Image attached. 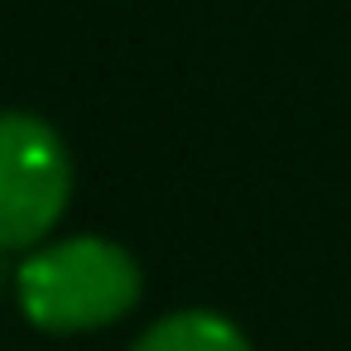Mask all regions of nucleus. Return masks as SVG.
Here are the masks:
<instances>
[{
    "label": "nucleus",
    "instance_id": "f257e3e1",
    "mask_svg": "<svg viewBox=\"0 0 351 351\" xmlns=\"http://www.w3.org/2000/svg\"><path fill=\"white\" fill-rule=\"evenodd\" d=\"M20 308L44 332H92L125 317L140 298V265L101 236L34 245L15 274Z\"/></svg>",
    "mask_w": 351,
    "mask_h": 351
},
{
    "label": "nucleus",
    "instance_id": "7ed1b4c3",
    "mask_svg": "<svg viewBox=\"0 0 351 351\" xmlns=\"http://www.w3.org/2000/svg\"><path fill=\"white\" fill-rule=\"evenodd\" d=\"M130 351H250L245 332L207 308H183L159 317Z\"/></svg>",
    "mask_w": 351,
    "mask_h": 351
},
{
    "label": "nucleus",
    "instance_id": "f03ea898",
    "mask_svg": "<svg viewBox=\"0 0 351 351\" xmlns=\"http://www.w3.org/2000/svg\"><path fill=\"white\" fill-rule=\"evenodd\" d=\"M73 197L63 135L25 111H0V250H34Z\"/></svg>",
    "mask_w": 351,
    "mask_h": 351
}]
</instances>
